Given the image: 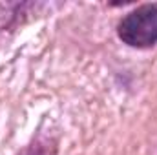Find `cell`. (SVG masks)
I'll return each instance as SVG.
<instances>
[{
  "label": "cell",
  "mask_w": 157,
  "mask_h": 155,
  "mask_svg": "<svg viewBox=\"0 0 157 155\" xmlns=\"http://www.w3.org/2000/svg\"><path fill=\"white\" fill-rule=\"evenodd\" d=\"M119 39L132 47H150L157 44V2L130 11L117 28Z\"/></svg>",
  "instance_id": "1"
}]
</instances>
